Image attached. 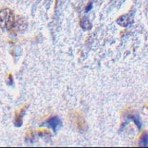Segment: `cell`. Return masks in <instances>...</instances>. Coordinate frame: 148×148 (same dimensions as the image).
I'll return each mask as SVG.
<instances>
[{
    "label": "cell",
    "mask_w": 148,
    "mask_h": 148,
    "mask_svg": "<svg viewBox=\"0 0 148 148\" xmlns=\"http://www.w3.org/2000/svg\"><path fill=\"white\" fill-rule=\"evenodd\" d=\"M24 113H25V111H24V108H23L21 110V113L18 114L17 116V118L15 119V125H16V126L20 127L21 125V123H22V117H23V115H24Z\"/></svg>",
    "instance_id": "277c9868"
},
{
    "label": "cell",
    "mask_w": 148,
    "mask_h": 148,
    "mask_svg": "<svg viewBox=\"0 0 148 148\" xmlns=\"http://www.w3.org/2000/svg\"><path fill=\"white\" fill-rule=\"evenodd\" d=\"M46 124H47L50 128H52L55 132H57V130L60 127V125L62 124V122L58 117H53L46 121Z\"/></svg>",
    "instance_id": "7a4b0ae2"
},
{
    "label": "cell",
    "mask_w": 148,
    "mask_h": 148,
    "mask_svg": "<svg viewBox=\"0 0 148 148\" xmlns=\"http://www.w3.org/2000/svg\"><path fill=\"white\" fill-rule=\"evenodd\" d=\"M140 145L141 146H148V133H145L142 136Z\"/></svg>",
    "instance_id": "8992f818"
},
{
    "label": "cell",
    "mask_w": 148,
    "mask_h": 148,
    "mask_svg": "<svg viewBox=\"0 0 148 148\" xmlns=\"http://www.w3.org/2000/svg\"><path fill=\"white\" fill-rule=\"evenodd\" d=\"M128 118H129L130 119L133 120L134 123H135V124L137 125V127H138L139 129H141L142 123H141V120H140V119H139L138 116H135V115H130Z\"/></svg>",
    "instance_id": "5b68a950"
},
{
    "label": "cell",
    "mask_w": 148,
    "mask_h": 148,
    "mask_svg": "<svg viewBox=\"0 0 148 148\" xmlns=\"http://www.w3.org/2000/svg\"><path fill=\"white\" fill-rule=\"evenodd\" d=\"M81 26L82 27V29H84V30H89L91 29V23L90 21H88V18H83L82 20L81 21Z\"/></svg>",
    "instance_id": "3957f363"
},
{
    "label": "cell",
    "mask_w": 148,
    "mask_h": 148,
    "mask_svg": "<svg viewBox=\"0 0 148 148\" xmlns=\"http://www.w3.org/2000/svg\"><path fill=\"white\" fill-rule=\"evenodd\" d=\"M15 24L14 13L8 8H4L0 11V27L2 29L10 30Z\"/></svg>",
    "instance_id": "6da1fadb"
},
{
    "label": "cell",
    "mask_w": 148,
    "mask_h": 148,
    "mask_svg": "<svg viewBox=\"0 0 148 148\" xmlns=\"http://www.w3.org/2000/svg\"><path fill=\"white\" fill-rule=\"evenodd\" d=\"M91 8H92V3H90V4L87 6V8H86V9H85V12H88L89 10H91Z\"/></svg>",
    "instance_id": "52a82bcc"
}]
</instances>
